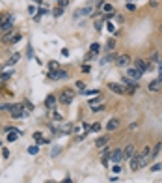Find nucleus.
Wrapping results in <instances>:
<instances>
[{"mask_svg": "<svg viewBox=\"0 0 162 183\" xmlns=\"http://www.w3.org/2000/svg\"><path fill=\"white\" fill-rule=\"evenodd\" d=\"M73 99H75V92H73L71 88L62 90V92H60V95H58V101H60V103H63V105H71V103H73Z\"/></svg>", "mask_w": 162, "mask_h": 183, "instance_id": "f257e3e1", "label": "nucleus"}, {"mask_svg": "<svg viewBox=\"0 0 162 183\" xmlns=\"http://www.w3.org/2000/svg\"><path fill=\"white\" fill-rule=\"evenodd\" d=\"M19 39H21V34H15L13 30H7L2 36V43H17Z\"/></svg>", "mask_w": 162, "mask_h": 183, "instance_id": "f03ea898", "label": "nucleus"}, {"mask_svg": "<svg viewBox=\"0 0 162 183\" xmlns=\"http://www.w3.org/2000/svg\"><path fill=\"white\" fill-rule=\"evenodd\" d=\"M13 22H15V17H13V15H9V13H7V15H4V17H2L0 30H2V32H7V30H11V24H13Z\"/></svg>", "mask_w": 162, "mask_h": 183, "instance_id": "7ed1b4c3", "label": "nucleus"}, {"mask_svg": "<svg viewBox=\"0 0 162 183\" xmlns=\"http://www.w3.org/2000/svg\"><path fill=\"white\" fill-rule=\"evenodd\" d=\"M134 67L140 71V73H146V71H149V69H153V64H147L146 60H142V58H138V60H134Z\"/></svg>", "mask_w": 162, "mask_h": 183, "instance_id": "20e7f679", "label": "nucleus"}, {"mask_svg": "<svg viewBox=\"0 0 162 183\" xmlns=\"http://www.w3.org/2000/svg\"><path fill=\"white\" fill-rule=\"evenodd\" d=\"M9 114H11L13 118H21V116H24V114H26V110H24V107H22V105H11Z\"/></svg>", "mask_w": 162, "mask_h": 183, "instance_id": "39448f33", "label": "nucleus"}, {"mask_svg": "<svg viewBox=\"0 0 162 183\" xmlns=\"http://www.w3.org/2000/svg\"><path fill=\"white\" fill-rule=\"evenodd\" d=\"M116 64H118V67H127L131 64V56L129 54H119V56H116Z\"/></svg>", "mask_w": 162, "mask_h": 183, "instance_id": "423d86ee", "label": "nucleus"}, {"mask_svg": "<svg viewBox=\"0 0 162 183\" xmlns=\"http://www.w3.org/2000/svg\"><path fill=\"white\" fill-rule=\"evenodd\" d=\"M108 90H112L114 94H119V95H121V94H127V88H125L123 84H118V82H110V84H108Z\"/></svg>", "mask_w": 162, "mask_h": 183, "instance_id": "0eeeda50", "label": "nucleus"}, {"mask_svg": "<svg viewBox=\"0 0 162 183\" xmlns=\"http://www.w3.org/2000/svg\"><path fill=\"white\" fill-rule=\"evenodd\" d=\"M123 159V150H119V148H116V150H112V155H110V161L114 163V165H118L119 161Z\"/></svg>", "mask_w": 162, "mask_h": 183, "instance_id": "6e6552de", "label": "nucleus"}, {"mask_svg": "<svg viewBox=\"0 0 162 183\" xmlns=\"http://www.w3.org/2000/svg\"><path fill=\"white\" fill-rule=\"evenodd\" d=\"M49 77L54 79V80H58V79H67V71H63V69H54V71L49 73Z\"/></svg>", "mask_w": 162, "mask_h": 183, "instance_id": "1a4fd4ad", "label": "nucleus"}, {"mask_svg": "<svg viewBox=\"0 0 162 183\" xmlns=\"http://www.w3.org/2000/svg\"><path fill=\"white\" fill-rule=\"evenodd\" d=\"M129 166H131V170H134V172L142 168V166H140V155H138V153H136L134 157H131V159H129Z\"/></svg>", "mask_w": 162, "mask_h": 183, "instance_id": "9d476101", "label": "nucleus"}, {"mask_svg": "<svg viewBox=\"0 0 162 183\" xmlns=\"http://www.w3.org/2000/svg\"><path fill=\"white\" fill-rule=\"evenodd\" d=\"M140 75H142V73H140V71H138L136 67H129V71H127V77H129L131 80H134V82H136V80L140 79Z\"/></svg>", "mask_w": 162, "mask_h": 183, "instance_id": "9b49d317", "label": "nucleus"}, {"mask_svg": "<svg viewBox=\"0 0 162 183\" xmlns=\"http://www.w3.org/2000/svg\"><path fill=\"white\" fill-rule=\"evenodd\" d=\"M136 155V150H134V144H129L125 150H123V157H127V159H131V157H134Z\"/></svg>", "mask_w": 162, "mask_h": 183, "instance_id": "f8f14e48", "label": "nucleus"}, {"mask_svg": "<svg viewBox=\"0 0 162 183\" xmlns=\"http://www.w3.org/2000/svg\"><path fill=\"white\" fill-rule=\"evenodd\" d=\"M118 127H119V120H118V118L108 120V123H106V129H108V131H116Z\"/></svg>", "mask_w": 162, "mask_h": 183, "instance_id": "ddd939ff", "label": "nucleus"}, {"mask_svg": "<svg viewBox=\"0 0 162 183\" xmlns=\"http://www.w3.org/2000/svg\"><path fill=\"white\" fill-rule=\"evenodd\" d=\"M110 155H112V150H110L108 146H104V148H103V152H101V161H103V163H104V161H108V159H110Z\"/></svg>", "mask_w": 162, "mask_h": 183, "instance_id": "4468645a", "label": "nucleus"}, {"mask_svg": "<svg viewBox=\"0 0 162 183\" xmlns=\"http://www.w3.org/2000/svg\"><path fill=\"white\" fill-rule=\"evenodd\" d=\"M162 86V80L160 79H157V80H153V82H149V92H159Z\"/></svg>", "mask_w": 162, "mask_h": 183, "instance_id": "2eb2a0df", "label": "nucleus"}, {"mask_svg": "<svg viewBox=\"0 0 162 183\" xmlns=\"http://www.w3.org/2000/svg\"><path fill=\"white\" fill-rule=\"evenodd\" d=\"M54 105H56V95H49V97L45 99V107L52 110V108H54Z\"/></svg>", "mask_w": 162, "mask_h": 183, "instance_id": "dca6fc26", "label": "nucleus"}, {"mask_svg": "<svg viewBox=\"0 0 162 183\" xmlns=\"http://www.w3.org/2000/svg\"><path fill=\"white\" fill-rule=\"evenodd\" d=\"M19 138V129H13V131H7V142H15Z\"/></svg>", "mask_w": 162, "mask_h": 183, "instance_id": "f3484780", "label": "nucleus"}, {"mask_svg": "<svg viewBox=\"0 0 162 183\" xmlns=\"http://www.w3.org/2000/svg\"><path fill=\"white\" fill-rule=\"evenodd\" d=\"M91 11H93V7H91V6H88V7L80 9V11H76V13H75V17H80V15H91Z\"/></svg>", "mask_w": 162, "mask_h": 183, "instance_id": "a211bd4d", "label": "nucleus"}, {"mask_svg": "<svg viewBox=\"0 0 162 183\" xmlns=\"http://www.w3.org/2000/svg\"><path fill=\"white\" fill-rule=\"evenodd\" d=\"M106 144H108V137H101V138L95 140V146H97V148H104Z\"/></svg>", "mask_w": 162, "mask_h": 183, "instance_id": "6ab92c4d", "label": "nucleus"}, {"mask_svg": "<svg viewBox=\"0 0 162 183\" xmlns=\"http://www.w3.org/2000/svg\"><path fill=\"white\" fill-rule=\"evenodd\" d=\"M19 58H21V54H19V52H15V54L7 60V65H9V67H11V65H15V64L19 62Z\"/></svg>", "mask_w": 162, "mask_h": 183, "instance_id": "aec40b11", "label": "nucleus"}, {"mask_svg": "<svg viewBox=\"0 0 162 183\" xmlns=\"http://www.w3.org/2000/svg\"><path fill=\"white\" fill-rule=\"evenodd\" d=\"M34 140H35L37 144H47V138H43L41 133H34Z\"/></svg>", "mask_w": 162, "mask_h": 183, "instance_id": "412c9836", "label": "nucleus"}, {"mask_svg": "<svg viewBox=\"0 0 162 183\" xmlns=\"http://www.w3.org/2000/svg\"><path fill=\"white\" fill-rule=\"evenodd\" d=\"M162 150V142H159L157 146H155V150H151V157H157L159 155V152Z\"/></svg>", "mask_w": 162, "mask_h": 183, "instance_id": "4be33fe9", "label": "nucleus"}, {"mask_svg": "<svg viewBox=\"0 0 162 183\" xmlns=\"http://www.w3.org/2000/svg\"><path fill=\"white\" fill-rule=\"evenodd\" d=\"M82 95H86V97H90V95H99V90H84Z\"/></svg>", "mask_w": 162, "mask_h": 183, "instance_id": "5701e85b", "label": "nucleus"}, {"mask_svg": "<svg viewBox=\"0 0 162 183\" xmlns=\"http://www.w3.org/2000/svg\"><path fill=\"white\" fill-rule=\"evenodd\" d=\"M149 62H151L153 65H155V64H159V62H160V58H159V52H153V54H151V60H149Z\"/></svg>", "mask_w": 162, "mask_h": 183, "instance_id": "b1692460", "label": "nucleus"}, {"mask_svg": "<svg viewBox=\"0 0 162 183\" xmlns=\"http://www.w3.org/2000/svg\"><path fill=\"white\" fill-rule=\"evenodd\" d=\"M22 107H24V110H26V112H32V110H34V105H32L30 101H24V103H22Z\"/></svg>", "mask_w": 162, "mask_h": 183, "instance_id": "393cba45", "label": "nucleus"}, {"mask_svg": "<svg viewBox=\"0 0 162 183\" xmlns=\"http://www.w3.org/2000/svg\"><path fill=\"white\" fill-rule=\"evenodd\" d=\"M90 49H91V52H93V54H97V52L101 51V45H99V43H91V47H90Z\"/></svg>", "mask_w": 162, "mask_h": 183, "instance_id": "a878e982", "label": "nucleus"}, {"mask_svg": "<svg viewBox=\"0 0 162 183\" xmlns=\"http://www.w3.org/2000/svg\"><path fill=\"white\" fill-rule=\"evenodd\" d=\"M0 79H2L4 82H6V80H9V79H11V71H4V73L0 75Z\"/></svg>", "mask_w": 162, "mask_h": 183, "instance_id": "bb28decb", "label": "nucleus"}, {"mask_svg": "<svg viewBox=\"0 0 162 183\" xmlns=\"http://www.w3.org/2000/svg\"><path fill=\"white\" fill-rule=\"evenodd\" d=\"M73 129H75V127H73L71 123H67V125H63V127L60 129V133H69V131H73Z\"/></svg>", "mask_w": 162, "mask_h": 183, "instance_id": "cd10ccee", "label": "nucleus"}, {"mask_svg": "<svg viewBox=\"0 0 162 183\" xmlns=\"http://www.w3.org/2000/svg\"><path fill=\"white\" fill-rule=\"evenodd\" d=\"M103 11H104V13H112V11H114V7H112L110 4H103Z\"/></svg>", "mask_w": 162, "mask_h": 183, "instance_id": "c85d7f7f", "label": "nucleus"}, {"mask_svg": "<svg viewBox=\"0 0 162 183\" xmlns=\"http://www.w3.org/2000/svg\"><path fill=\"white\" fill-rule=\"evenodd\" d=\"M52 13H54V17H62V13H63V7H56Z\"/></svg>", "mask_w": 162, "mask_h": 183, "instance_id": "c756f323", "label": "nucleus"}, {"mask_svg": "<svg viewBox=\"0 0 162 183\" xmlns=\"http://www.w3.org/2000/svg\"><path fill=\"white\" fill-rule=\"evenodd\" d=\"M91 110L93 112H101V110H104V105H95V107H91Z\"/></svg>", "mask_w": 162, "mask_h": 183, "instance_id": "7c9ffc66", "label": "nucleus"}, {"mask_svg": "<svg viewBox=\"0 0 162 183\" xmlns=\"http://www.w3.org/2000/svg\"><path fill=\"white\" fill-rule=\"evenodd\" d=\"M52 120L60 123V122H62V114H58V112H52Z\"/></svg>", "mask_w": 162, "mask_h": 183, "instance_id": "2f4dec72", "label": "nucleus"}, {"mask_svg": "<svg viewBox=\"0 0 162 183\" xmlns=\"http://www.w3.org/2000/svg\"><path fill=\"white\" fill-rule=\"evenodd\" d=\"M106 28H108V32H112V34H118V32H116V26H114L112 22H108V24H106Z\"/></svg>", "mask_w": 162, "mask_h": 183, "instance_id": "473e14b6", "label": "nucleus"}, {"mask_svg": "<svg viewBox=\"0 0 162 183\" xmlns=\"http://www.w3.org/2000/svg\"><path fill=\"white\" fill-rule=\"evenodd\" d=\"M114 45H116V41H114V39H110V41L106 43V51H112V49H114Z\"/></svg>", "mask_w": 162, "mask_h": 183, "instance_id": "72a5a7b5", "label": "nucleus"}, {"mask_svg": "<svg viewBox=\"0 0 162 183\" xmlns=\"http://www.w3.org/2000/svg\"><path fill=\"white\" fill-rule=\"evenodd\" d=\"M28 153H30V155H35V153H37V146H30V148H28Z\"/></svg>", "mask_w": 162, "mask_h": 183, "instance_id": "f704fd0d", "label": "nucleus"}, {"mask_svg": "<svg viewBox=\"0 0 162 183\" xmlns=\"http://www.w3.org/2000/svg\"><path fill=\"white\" fill-rule=\"evenodd\" d=\"M2 157H4V159H7V157H9V150H6V148H4V150H2Z\"/></svg>", "mask_w": 162, "mask_h": 183, "instance_id": "c9c22d12", "label": "nucleus"}, {"mask_svg": "<svg viewBox=\"0 0 162 183\" xmlns=\"http://www.w3.org/2000/svg\"><path fill=\"white\" fill-rule=\"evenodd\" d=\"M112 168H114V172H116V174H119V172H121V166H119V163H118V165H114Z\"/></svg>", "mask_w": 162, "mask_h": 183, "instance_id": "e433bc0d", "label": "nucleus"}, {"mask_svg": "<svg viewBox=\"0 0 162 183\" xmlns=\"http://www.w3.org/2000/svg\"><path fill=\"white\" fill-rule=\"evenodd\" d=\"M58 4H60V7H65L69 4V0H58Z\"/></svg>", "mask_w": 162, "mask_h": 183, "instance_id": "4c0bfd02", "label": "nucleus"}, {"mask_svg": "<svg viewBox=\"0 0 162 183\" xmlns=\"http://www.w3.org/2000/svg\"><path fill=\"white\" fill-rule=\"evenodd\" d=\"M99 129H101V123H93L91 125V131H99Z\"/></svg>", "mask_w": 162, "mask_h": 183, "instance_id": "58836bf2", "label": "nucleus"}, {"mask_svg": "<svg viewBox=\"0 0 162 183\" xmlns=\"http://www.w3.org/2000/svg\"><path fill=\"white\" fill-rule=\"evenodd\" d=\"M95 28L101 30V28H103V21H97V22H95Z\"/></svg>", "mask_w": 162, "mask_h": 183, "instance_id": "ea45409f", "label": "nucleus"}, {"mask_svg": "<svg viewBox=\"0 0 162 183\" xmlns=\"http://www.w3.org/2000/svg\"><path fill=\"white\" fill-rule=\"evenodd\" d=\"M160 168H162V165H155V166H151L153 172H157V170H160Z\"/></svg>", "mask_w": 162, "mask_h": 183, "instance_id": "a19ab883", "label": "nucleus"}, {"mask_svg": "<svg viewBox=\"0 0 162 183\" xmlns=\"http://www.w3.org/2000/svg\"><path fill=\"white\" fill-rule=\"evenodd\" d=\"M127 9H131V11H134V9H136V6H134V4H127Z\"/></svg>", "mask_w": 162, "mask_h": 183, "instance_id": "79ce46f5", "label": "nucleus"}, {"mask_svg": "<svg viewBox=\"0 0 162 183\" xmlns=\"http://www.w3.org/2000/svg\"><path fill=\"white\" fill-rule=\"evenodd\" d=\"M63 183H73V180H71V178H65V180H63Z\"/></svg>", "mask_w": 162, "mask_h": 183, "instance_id": "37998d69", "label": "nucleus"}, {"mask_svg": "<svg viewBox=\"0 0 162 183\" xmlns=\"http://www.w3.org/2000/svg\"><path fill=\"white\" fill-rule=\"evenodd\" d=\"M2 17H4V15H0V24H2Z\"/></svg>", "mask_w": 162, "mask_h": 183, "instance_id": "c03bdc74", "label": "nucleus"}, {"mask_svg": "<svg viewBox=\"0 0 162 183\" xmlns=\"http://www.w3.org/2000/svg\"><path fill=\"white\" fill-rule=\"evenodd\" d=\"M2 82H4V80H2V79H0V86H2Z\"/></svg>", "mask_w": 162, "mask_h": 183, "instance_id": "a18cd8bd", "label": "nucleus"}, {"mask_svg": "<svg viewBox=\"0 0 162 183\" xmlns=\"http://www.w3.org/2000/svg\"><path fill=\"white\" fill-rule=\"evenodd\" d=\"M0 146H2V140H0Z\"/></svg>", "mask_w": 162, "mask_h": 183, "instance_id": "49530a36", "label": "nucleus"}]
</instances>
